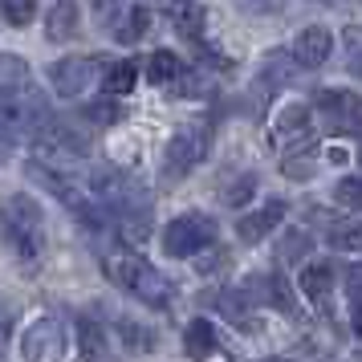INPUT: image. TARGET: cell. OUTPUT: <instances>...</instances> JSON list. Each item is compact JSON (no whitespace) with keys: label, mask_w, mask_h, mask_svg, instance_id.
I'll use <instances>...</instances> for the list:
<instances>
[{"label":"cell","mask_w":362,"mask_h":362,"mask_svg":"<svg viewBox=\"0 0 362 362\" xmlns=\"http://www.w3.org/2000/svg\"><path fill=\"white\" fill-rule=\"evenodd\" d=\"M350 326H354V334H362V301L354 305V317H350Z\"/></svg>","instance_id":"83f0119b"},{"label":"cell","mask_w":362,"mask_h":362,"mask_svg":"<svg viewBox=\"0 0 362 362\" xmlns=\"http://www.w3.org/2000/svg\"><path fill=\"white\" fill-rule=\"evenodd\" d=\"M163 4H175V0H163Z\"/></svg>","instance_id":"4dcf8cb0"},{"label":"cell","mask_w":362,"mask_h":362,"mask_svg":"<svg viewBox=\"0 0 362 362\" xmlns=\"http://www.w3.org/2000/svg\"><path fill=\"white\" fill-rule=\"evenodd\" d=\"M329 245L338 248V252L362 257V220H338V224L329 228Z\"/></svg>","instance_id":"ac0fdd59"},{"label":"cell","mask_w":362,"mask_h":362,"mask_svg":"<svg viewBox=\"0 0 362 362\" xmlns=\"http://www.w3.org/2000/svg\"><path fill=\"white\" fill-rule=\"evenodd\" d=\"M252 192H257V180H252V175H245V180H236V183H228V187H224V204H232V208H236V204H245L248 196H252Z\"/></svg>","instance_id":"d4e9b609"},{"label":"cell","mask_w":362,"mask_h":362,"mask_svg":"<svg viewBox=\"0 0 362 362\" xmlns=\"http://www.w3.org/2000/svg\"><path fill=\"white\" fill-rule=\"evenodd\" d=\"M66 354V326L57 317H37L21 338V358L25 362H62Z\"/></svg>","instance_id":"52a82bcc"},{"label":"cell","mask_w":362,"mask_h":362,"mask_svg":"<svg viewBox=\"0 0 362 362\" xmlns=\"http://www.w3.org/2000/svg\"><path fill=\"white\" fill-rule=\"evenodd\" d=\"M147 25H151L147 8H131V13H127V17L115 25V37H118V41H127V45H134V41H143Z\"/></svg>","instance_id":"d6986e66"},{"label":"cell","mask_w":362,"mask_h":362,"mask_svg":"<svg viewBox=\"0 0 362 362\" xmlns=\"http://www.w3.org/2000/svg\"><path fill=\"white\" fill-rule=\"evenodd\" d=\"M134 82H139L134 62H115V66L106 69V78H102V94H106V98H122V94L134 90Z\"/></svg>","instance_id":"e0dca14e"},{"label":"cell","mask_w":362,"mask_h":362,"mask_svg":"<svg viewBox=\"0 0 362 362\" xmlns=\"http://www.w3.org/2000/svg\"><path fill=\"white\" fill-rule=\"evenodd\" d=\"M147 78L155 86H171V82H180L183 78V62H180V53H171V49H155L147 57Z\"/></svg>","instance_id":"2e32d148"},{"label":"cell","mask_w":362,"mask_h":362,"mask_svg":"<svg viewBox=\"0 0 362 362\" xmlns=\"http://www.w3.org/2000/svg\"><path fill=\"white\" fill-rule=\"evenodd\" d=\"M86 118H90V122H115L118 110L110 102H94V106H86Z\"/></svg>","instance_id":"484cf974"},{"label":"cell","mask_w":362,"mask_h":362,"mask_svg":"<svg viewBox=\"0 0 362 362\" xmlns=\"http://www.w3.org/2000/svg\"><path fill=\"white\" fill-rule=\"evenodd\" d=\"M329 49H334V37H329V29H322V25H310V29H301L293 41V62L301 69H317L329 62Z\"/></svg>","instance_id":"8fae6325"},{"label":"cell","mask_w":362,"mask_h":362,"mask_svg":"<svg viewBox=\"0 0 362 362\" xmlns=\"http://www.w3.org/2000/svg\"><path fill=\"white\" fill-rule=\"evenodd\" d=\"M297 285H301V293L310 297L313 305H326L329 285H334V269H329V264H322V261H317V264H305Z\"/></svg>","instance_id":"9a60e30c"},{"label":"cell","mask_w":362,"mask_h":362,"mask_svg":"<svg viewBox=\"0 0 362 362\" xmlns=\"http://www.w3.org/2000/svg\"><path fill=\"white\" fill-rule=\"evenodd\" d=\"M78 342H82V358L86 362H98L102 358V329H98V322H90V317H82L78 322Z\"/></svg>","instance_id":"ffe728a7"},{"label":"cell","mask_w":362,"mask_h":362,"mask_svg":"<svg viewBox=\"0 0 362 362\" xmlns=\"http://www.w3.org/2000/svg\"><path fill=\"white\" fill-rule=\"evenodd\" d=\"M313 106H317V115L326 118V127L334 134L350 131L362 118V102H358V94H350V90H322Z\"/></svg>","instance_id":"30bf717a"},{"label":"cell","mask_w":362,"mask_h":362,"mask_svg":"<svg viewBox=\"0 0 362 362\" xmlns=\"http://www.w3.org/2000/svg\"><path fill=\"white\" fill-rule=\"evenodd\" d=\"M310 236H305V232H285V236H281V245H277V257L281 261H289V257H305V252H310Z\"/></svg>","instance_id":"44dd1931"},{"label":"cell","mask_w":362,"mask_h":362,"mask_svg":"<svg viewBox=\"0 0 362 362\" xmlns=\"http://www.w3.org/2000/svg\"><path fill=\"white\" fill-rule=\"evenodd\" d=\"M334 196H338V204H342V208H362V180H358V175L342 180L338 187H334Z\"/></svg>","instance_id":"603a6c76"},{"label":"cell","mask_w":362,"mask_h":362,"mask_svg":"<svg viewBox=\"0 0 362 362\" xmlns=\"http://www.w3.org/2000/svg\"><path fill=\"white\" fill-rule=\"evenodd\" d=\"M98 78V62L94 57H62L49 66V86L62 98H78L90 90V82Z\"/></svg>","instance_id":"ba28073f"},{"label":"cell","mask_w":362,"mask_h":362,"mask_svg":"<svg viewBox=\"0 0 362 362\" xmlns=\"http://www.w3.org/2000/svg\"><path fill=\"white\" fill-rule=\"evenodd\" d=\"M102 264H106V277L115 281L118 289H127V293L139 297V301L151 305V310H163L167 301H171L167 277L151 261H143L139 252H131V248H110Z\"/></svg>","instance_id":"3957f363"},{"label":"cell","mask_w":362,"mask_h":362,"mask_svg":"<svg viewBox=\"0 0 362 362\" xmlns=\"http://www.w3.org/2000/svg\"><path fill=\"white\" fill-rule=\"evenodd\" d=\"M4 236H8V248L17 252V261L25 269H37L41 264V248H45V216L37 208V199L29 196H8V208H4Z\"/></svg>","instance_id":"277c9868"},{"label":"cell","mask_w":362,"mask_h":362,"mask_svg":"<svg viewBox=\"0 0 362 362\" xmlns=\"http://www.w3.org/2000/svg\"><path fill=\"white\" fill-rule=\"evenodd\" d=\"M110 4H115V0H94V8H98V13H106Z\"/></svg>","instance_id":"f1b7e54d"},{"label":"cell","mask_w":362,"mask_h":362,"mask_svg":"<svg viewBox=\"0 0 362 362\" xmlns=\"http://www.w3.org/2000/svg\"><path fill=\"white\" fill-rule=\"evenodd\" d=\"M264 362H293V358H264Z\"/></svg>","instance_id":"f546056e"},{"label":"cell","mask_w":362,"mask_h":362,"mask_svg":"<svg viewBox=\"0 0 362 362\" xmlns=\"http://www.w3.org/2000/svg\"><path fill=\"white\" fill-rule=\"evenodd\" d=\"M285 212H289V204H285V199H264L257 212H248L245 220L236 224V236H240L245 245H257V240H264V236L285 220Z\"/></svg>","instance_id":"7c38bea8"},{"label":"cell","mask_w":362,"mask_h":362,"mask_svg":"<svg viewBox=\"0 0 362 362\" xmlns=\"http://www.w3.org/2000/svg\"><path fill=\"white\" fill-rule=\"evenodd\" d=\"M0 8H4L8 25H29L37 13V0H0Z\"/></svg>","instance_id":"7402d4cb"},{"label":"cell","mask_w":362,"mask_h":362,"mask_svg":"<svg viewBox=\"0 0 362 362\" xmlns=\"http://www.w3.org/2000/svg\"><path fill=\"white\" fill-rule=\"evenodd\" d=\"M90 187H94V199L106 208V216H110V220H118L127 232L134 228V236H143V232H147L151 204H147V192H143L139 183H131L122 171L102 167V171H94Z\"/></svg>","instance_id":"7a4b0ae2"},{"label":"cell","mask_w":362,"mask_h":362,"mask_svg":"<svg viewBox=\"0 0 362 362\" xmlns=\"http://www.w3.org/2000/svg\"><path fill=\"white\" fill-rule=\"evenodd\" d=\"M216 240V220L204 212H183L163 228V252L167 257H199Z\"/></svg>","instance_id":"8992f818"},{"label":"cell","mask_w":362,"mask_h":362,"mask_svg":"<svg viewBox=\"0 0 362 362\" xmlns=\"http://www.w3.org/2000/svg\"><path fill=\"white\" fill-rule=\"evenodd\" d=\"M183 350H187V358H196V362L212 358V354H216V326H212V322L196 317L192 326L183 329Z\"/></svg>","instance_id":"5bb4252c"},{"label":"cell","mask_w":362,"mask_h":362,"mask_svg":"<svg viewBox=\"0 0 362 362\" xmlns=\"http://www.w3.org/2000/svg\"><path fill=\"white\" fill-rule=\"evenodd\" d=\"M78 29H82V8H78V0H53L49 17H45V37H49V41H69V37H78Z\"/></svg>","instance_id":"4fadbf2b"},{"label":"cell","mask_w":362,"mask_h":362,"mask_svg":"<svg viewBox=\"0 0 362 362\" xmlns=\"http://www.w3.org/2000/svg\"><path fill=\"white\" fill-rule=\"evenodd\" d=\"M0 122H4V134H8V147L17 134H37L45 122H53L49 106L41 98V90L33 86L29 69L21 57L4 53L0 57Z\"/></svg>","instance_id":"6da1fadb"},{"label":"cell","mask_w":362,"mask_h":362,"mask_svg":"<svg viewBox=\"0 0 362 362\" xmlns=\"http://www.w3.org/2000/svg\"><path fill=\"white\" fill-rule=\"evenodd\" d=\"M208 147H212V131H208L204 122H187V127H180V131L167 139V147H163V180L180 183L183 175H192L196 163L208 155Z\"/></svg>","instance_id":"5b68a950"},{"label":"cell","mask_w":362,"mask_h":362,"mask_svg":"<svg viewBox=\"0 0 362 362\" xmlns=\"http://www.w3.org/2000/svg\"><path fill=\"white\" fill-rule=\"evenodd\" d=\"M273 143H277V147H293L289 155H297V151H310L313 147L310 106H301V102L285 106V110L277 115V122H273Z\"/></svg>","instance_id":"9c48e42d"},{"label":"cell","mask_w":362,"mask_h":362,"mask_svg":"<svg viewBox=\"0 0 362 362\" xmlns=\"http://www.w3.org/2000/svg\"><path fill=\"white\" fill-rule=\"evenodd\" d=\"M346 289L354 293V305H358V301H362V264H354V269L346 273Z\"/></svg>","instance_id":"4316f807"},{"label":"cell","mask_w":362,"mask_h":362,"mask_svg":"<svg viewBox=\"0 0 362 362\" xmlns=\"http://www.w3.org/2000/svg\"><path fill=\"white\" fill-rule=\"evenodd\" d=\"M346 69L362 74V29H346Z\"/></svg>","instance_id":"cb8c5ba5"}]
</instances>
